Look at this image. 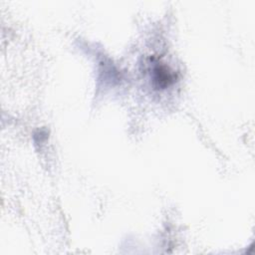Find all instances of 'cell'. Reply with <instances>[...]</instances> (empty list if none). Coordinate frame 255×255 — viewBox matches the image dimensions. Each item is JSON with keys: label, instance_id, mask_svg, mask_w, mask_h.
<instances>
[{"label": "cell", "instance_id": "1", "mask_svg": "<svg viewBox=\"0 0 255 255\" xmlns=\"http://www.w3.org/2000/svg\"><path fill=\"white\" fill-rule=\"evenodd\" d=\"M153 81L160 88H166L174 82L175 75L164 65L157 64L152 70Z\"/></svg>", "mask_w": 255, "mask_h": 255}]
</instances>
